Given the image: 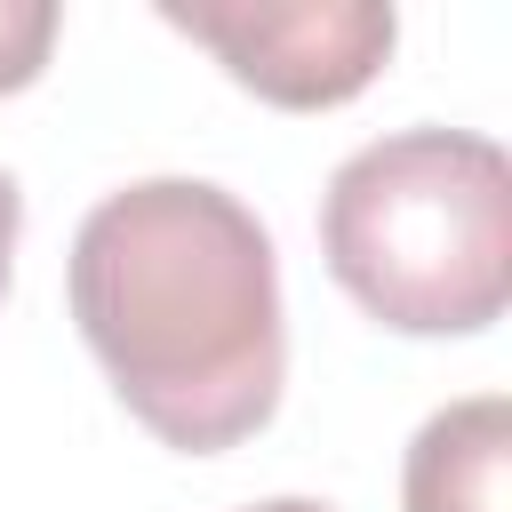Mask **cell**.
Instances as JSON below:
<instances>
[{"label":"cell","mask_w":512,"mask_h":512,"mask_svg":"<svg viewBox=\"0 0 512 512\" xmlns=\"http://www.w3.org/2000/svg\"><path fill=\"white\" fill-rule=\"evenodd\" d=\"M72 320L128 416L216 456L272 424L288 376L280 264L256 208L200 176H144L104 192L72 232Z\"/></svg>","instance_id":"6da1fadb"},{"label":"cell","mask_w":512,"mask_h":512,"mask_svg":"<svg viewBox=\"0 0 512 512\" xmlns=\"http://www.w3.org/2000/svg\"><path fill=\"white\" fill-rule=\"evenodd\" d=\"M336 288L400 336H472L512 296V160L472 128L360 144L320 200Z\"/></svg>","instance_id":"7a4b0ae2"},{"label":"cell","mask_w":512,"mask_h":512,"mask_svg":"<svg viewBox=\"0 0 512 512\" xmlns=\"http://www.w3.org/2000/svg\"><path fill=\"white\" fill-rule=\"evenodd\" d=\"M160 24L216 48V64L280 112L360 96L400 40L384 0H160Z\"/></svg>","instance_id":"3957f363"},{"label":"cell","mask_w":512,"mask_h":512,"mask_svg":"<svg viewBox=\"0 0 512 512\" xmlns=\"http://www.w3.org/2000/svg\"><path fill=\"white\" fill-rule=\"evenodd\" d=\"M504 480H512V400L472 392L424 416V432L408 440L400 496L408 512H504Z\"/></svg>","instance_id":"277c9868"},{"label":"cell","mask_w":512,"mask_h":512,"mask_svg":"<svg viewBox=\"0 0 512 512\" xmlns=\"http://www.w3.org/2000/svg\"><path fill=\"white\" fill-rule=\"evenodd\" d=\"M56 0H0V96L32 88L48 48H56Z\"/></svg>","instance_id":"5b68a950"},{"label":"cell","mask_w":512,"mask_h":512,"mask_svg":"<svg viewBox=\"0 0 512 512\" xmlns=\"http://www.w3.org/2000/svg\"><path fill=\"white\" fill-rule=\"evenodd\" d=\"M16 232H24V192L0 168V296H8V264H16Z\"/></svg>","instance_id":"8992f818"},{"label":"cell","mask_w":512,"mask_h":512,"mask_svg":"<svg viewBox=\"0 0 512 512\" xmlns=\"http://www.w3.org/2000/svg\"><path fill=\"white\" fill-rule=\"evenodd\" d=\"M248 512H328V504H312V496H272V504H248Z\"/></svg>","instance_id":"52a82bcc"}]
</instances>
